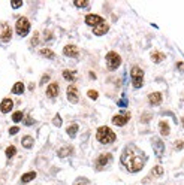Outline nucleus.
Instances as JSON below:
<instances>
[{"label": "nucleus", "instance_id": "nucleus-1", "mask_svg": "<svg viewBox=\"0 0 184 185\" xmlns=\"http://www.w3.org/2000/svg\"><path fill=\"white\" fill-rule=\"evenodd\" d=\"M121 163H123V166H126V169L130 173H136L144 167L145 155L136 146L129 145L121 154Z\"/></svg>", "mask_w": 184, "mask_h": 185}, {"label": "nucleus", "instance_id": "nucleus-2", "mask_svg": "<svg viewBox=\"0 0 184 185\" xmlns=\"http://www.w3.org/2000/svg\"><path fill=\"white\" fill-rule=\"evenodd\" d=\"M96 139L102 143V145H108L111 142L115 140V133L106 126H102V127L97 128V133H96Z\"/></svg>", "mask_w": 184, "mask_h": 185}, {"label": "nucleus", "instance_id": "nucleus-3", "mask_svg": "<svg viewBox=\"0 0 184 185\" xmlns=\"http://www.w3.org/2000/svg\"><path fill=\"white\" fill-rule=\"evenodd\" d=\"M15 30H17V35H20L21 37L27 36L30 32V21L25 17H20L15 23Z\"/></svg>", "mask_w": 184, "mask_h": 185}, {"label": "nucleus", "instance_id": "nucleus-4", "mask_svg": "<svg viewBox=\"0 0 184 185\" xmlns=\"http://www.w3.org/2000/svg\"><path fill=\"white\" fill-rule=\"evenodd\" d=\"M105 60H106V66H108L109 70H115L120 64H121V57H120L117 52H114V51H109V52L106 54Z\"/></svg>", "mask_w": 184, "mask_h": 185}, {"label": "nucleus", "instance_id": "nucleus-5", "mask_svg": "<svg viewBox=\"0 0 184 185\" xmlns=\"http://www.w3.org/2000/svg\"><path fill=\"white\" fill-rule=\"evenodd\" d=\"M111 160H112V155H111L109 152L100 154V155L96 158V167H97V169H104L105 166L111 161Z\"/></svg>", "mask_w": 184, "mask_h": 185}, {"label": "nucleus", "instance_id": "nucleus-6", "mask_svg": "<svg viewBox=\"0 0 184 185\" xmlns=\"http://www.w3.org/2000/svg\"><path fill=\"white\" fill-rule=\"evenodd\" d=\"M68 100H69L70 103H78V100H80V97H78V88L73 84L68 87Z\"/></svg>", "mask_w": 184, "mask_h": 185}, {"label": "nucleus", "instance_id": "nucleus-7", "mask_svg": "<svg viewBox=\"0 0 184 185\" xmlns=\"http://www.w3.org/2000/svg\"><path fill=\"white\" fill-rule=\"evenodd\" d=\"M85 23L88 24V25H93V27H96V25H99V24H104V18L102 17H99V15H94V13H88L87 17H85Z\"/></svg>", "mask_w": 184, "mask_h": 185}, {"label": "nucleus", "instance_id": "nucleus-8", "mask_svg": "<svg viewBox=\"0 0 184 185\" xmlns=\"http://www.w3.org/2000/svg\"><path fill=\"white\" fill-rule=\"evenodd\" d=\"M11 37H12L11 27H9L8 24H5V25H3V32H2V35H0V43H8V42L11 40Z\"/></svg>", "mask_w": 184, "mask_h": 185}, {"label": "nucleus", "instance_id": "nucleus-9", "mask_svg": "<svg viewBox=\"0 0 184 185\" xmlns=\"http://www.w3.org/2000/svg\"><path fill=\"white\" fill-rule=\"evenodd\" d=\"M12 108H14V102L11 99H3L2 103H0V112L2 114H8V112L12 111Z\"/></svg>", "mask_w": 184, "mask_h": 185}, {"label": "nucleus", "instance_id": "nucleus-10", "mask_svg": "<svg viewBox=\"0 0 184 185\" xmlns=\"http://www.w3.org/2000/svg\"><path fill=\"white\" fill-rule=\"evenodd\" d=\"M129 119H130V115L126 114V115H115L112 116V124L115 126H124L129 123Z\"/></svg>", "mask_w": 184, "mask_h": 185}, {"label": "nucleus", "instance_id": "nucleus-11", "mask_svg": "<svg viewBox=\"0 0 184 185\" xmlns=\"http://www.w3.org/2000/svg\"><path fill=\"white\" fill-rule=\"evenodd\" d=\"M108 30H109V25L106 23L104 24H99V25H96V27H93V33L96 36H104L108 33Z\"/></svg>", "mask_w": 184, "mask_h": 185}, {"label": "nucleus", "instance_id": "nucleus-12", "mask_svg": "<svg viewBox=\"0 0 184 185\" xmlns=\"http://www.w3.org/2000/svg\"><path fill=\"white\" fill-rule=\"evenodd\" d=\"M63 54L68 55V57H76V55L80 54V49H78L75 45H68V46H65Z\"/></svg>", "mask_w": 184, "mask_h": 185}, {"label": "nucleus", "instance_id": "nucleus-13", "mask_svg": "<svg viewBox=\"0 0 184 185\" xmlns=\"http://www.w3.org/2000/svg\"><path fill=\"white\" fill-rule=\"evenodd\" d=\"M57 94H58V85L56 82L49 84L48 88H46V96H48L49 99H54V97H57Z\"/></svg>", "mask_w": 184, "mask_h": 185}, {"label": "nucleus", "instance_id": "nucleus-14", "mask_svg": "<svg viewBox=\"0 0 184 185\" xmlns=\"http://www.w3.org/2000/svg\"><path fill=\"white\" fill-rule=\"evenodd\" d=\"M148 102H150V104H153V106L160 104L162 103V92H151L148 96Z\"/></svg>", "mask_w": 184, "mask_h": 185}, {"label": "nucleus", "instance_id": "nucleus-15", "mask_svg": "<svg viewBox=\"0 0 184 185\" xmlns=\"http://www.w3.org/2000/svg\"><path fill=\"white\" fill-rule=\"evenodd\" d=\"M130 75H132V81H133V79H144V72H142V69L138 67V66H133V67H132Z\"/></svg>", "mask_w": 184, "mask_h": 185}, {"label": "nucleus", "instance_id": "nucleus-16", "mask_svg": "<svg viewBox=\"0 0 184 185\" xmlns=\"http://www.w3.org/2000/svg\"><path fill=\"white\" fill-rule=\"evenodd\" d=\"M153 146H154V151H156V154L157 155H160L163 149H165V145H163V142L159 140V139H153Z\"/></svg>", "mask_w": 184, "mask_h": 185}, {"label": "nucleus", "instance_id": "nucleus-17", "mask_svg": "<svg viewBox=\"0 0 184 185\" xmlns=\"http://www.w3.org/2000/svg\"><path fill=\"white\" fill-rule=\"evenodd\" d=\"M33 143H35V140L32 136H24L21 139V145H23L25 149H30V148H33Z\"/></svg>", "mask_w": 184, "mask_h": 185}, {"label": "nucleus", "instance_id": "nucleus-18", "mask_svg": "<svg viewBox=\"0 0 184 185\" xmlns=\"http://www.w3.org/2000/svg\"><path fill=\"white\" fill-rule=\"evenodd\" d=\"M72 152H73V148H72V146H69V145H68V146H63V148L58 149V157H61V158H63V157H68V155H70Z\"/></svg>", "mask_w": 184, "mask_h": 185}, {"label": "nucleus", "instance_id": "nucleus-19", "mask_svg": "<svg viewBox=\"0 0 184 185\" xmlns=\"http://www.w3.org/2000/svg\"><path fill=\"white\" fill-rule=\"evenodd\" d=\"M24 92V84L23 82H15L12 87V94H23Z\"/></svg>", "mask_w": 184, "mask_h": 185}, {"label": "nucleus", "instance_id": "nucleus-20", "mask_svg": "<svg viewBox=\"0 0 184 185\" xmlns=\"http://www.w3.org/2000/svg\"><path fill=\"white\" fill-rule=\"evenodd\" d=\"M159 130H160V133L163 136H168L169 134V124L166 121H160L159 123Z\"/></svg>", "mask_w": 184, "mask_h": 185}, {"label": "nucleus", "instance_id": "nucleus-21", "mask_svg": "<svg viewBox=\"0 0 184 185\" xmlns=\"http://www.w3.org/2000/svg\"><path fill=\"white\" fill-rule=\"evenodd\" d=\"M35 178H36V172H27V173H24L23 176H21V182L27 184V182L33 181Z\"/></svg>", "mask_w": 184, "mask_h": 185}, {"label": "nucleus", "instance_id": "nucleus-22", "mask_svg": "<svg viewBox=\"0 0 184 185\" xmlns=\"http://www.w3.org/2000/svg\"><path fill=\"white\" fill-rule=\"evenodd\" d=\"M78 124H72V126H69V127L66 128V133L69 134L70 138H75L76 136V133H78Z\"/></svg>", "mask_w": 184, "mask_h": 185}, {"label": "nucleus", "instance_id": "nucleus-23", "mask_svg": "<svg viewBox=\"0 0 184 185\" xmlns=\"http://www.w3.org/2000/svg\"><path fill=\"white\" fill-rule=\"evenodd\" d=\"M39 54H41L42 57H45V58H54V57H56V54H54L51 49H48V48L41 49V51H39Z\"/></svg>", "mask_w": 184, "mask_h": 185}, {"label": "nucleus", "instance_id": "nucleus-24", "mask_svg": "<svg viewBox=\"0 0 184 185\" xmlns=\"http://www.w3.org/2000/svg\"><path fill=\"white\" fill-rule=\"evenodd\" d=\"M63 78L68 79L69 82L75 81V72H70V70H63Z\"/></svg>", "mask_w": 184, "mask_h": 185}, {"label": "nucleus", "instance_id": "nucleus-25", "mask_svg": "<svg viewBox=\"0 0 184 185\" xmlns=\"http://www.w3.org/2000/svg\"><path fill=\"white\" fill-rule=\"evenodd\" d=\"M5 154H6V158H12V157L17 154V148H15L14 145H9V146L6 148V151H5Z\"/></svg>", "mask_w": 184, "mask_h": 185}, {"label": "nucleus", "instance_id": "nucleus-26", "mask_svg": "<svg viewBox=\"0 0 184 185\" xmlns=\"http://www.w3.org/2000/svg\"><path fill=\"white\" fill-rule=\"evenodd\" d=\"M23 119H24V114L21 111H17V112L12 114V121H14V123H20V121H23Z\"/></svg>", "mask_w": 184, "mask_h": 185}, {"label": "nucleus", "instance_id": "nucleus-27", "mask_svg": "<svg viewBox=\"0 0 184 185\" xmlns=\"http://www.w3.org/2000/svg\"><path fill=\"white\" fill-rule=\"evenodd\" d=\"M151 58H153L154 63H160L162 60L165 58V54H163V52H153V54H151Z\"/></svg>", "mask_w": 184, "mask_h": 185}, {"label": "nucleus", "instance_id": "nucleus-28", "mask_svg": "<svg viewBox=\"0 0 184 185\" xmlns=\"http://www.w3.org/2000/svg\"><path fill=\"white\" fill-rule=\"evenodd\" d=\"M73 5L78 6V8H87L90 3H88L87 0H76V2H73Z\"/></svg>", "mask_w": 184, "mask_h": 185}, {"label": "nucleus", "instance_id": "nucleus-29", "mask_svg": "<svg viewBox=\"0 0 184 185\" xmlns=\"http://www.w3.org/2000/svg\"><path fill=\"white\" fill-rule=\"evenodd\" d=\"M87 96H88L90 99H93V100H96V99L99 97V94H97L96 90H88V91H87Z\"/></svg>", "mask_w": 184, "mask_h": 185}, {"label": "nucleus", "instance_id": "nucleus-30", "mask_svg": "<svg viewBox=\"0 0 184 185\" xmlns=\"http://www.w3.org/2000/svg\"><path fill=\"white\" fill-rule=\"evenodd\" d=\"M11 6L14 8V9H18V8H21V6H23V2H21V0H12Z\"/></svg>", "mask_w": 184, "mask_h": 185}, {"label": "nucleus", "instance_id": "nucleus-31", "mask_svg": "<svg viewBox=\"0 0 184 185\" xmlns=\"http://www.w3.org/2000/svg\"><path fill=\"white\" fill-rule=\"evenodd\" d=\"M37 42H39V33L35 32V33H33V39H32V45L36 46L37 45Z\"/></svg>", "mask_w": 184, "mask_h": 185}, {"label": "nucleus", "instance_id": "nucleus-32", "mask_svg": "<svg viewBox=\"0 0 184 185\" xmlns=\"http://www.w3.org/2000/svg\"><path fill=\"white\" fill-rule=\"evenodd\" d=\"M153 173L154 175H162L163 173V167H162V166H156L154 170H153Z\"/></svg>", "mask_w": 184, "mask_h": 185}, {"label": "nucleus", "instance_id": "nucleus-33", "mask_svg": "<svg viewBox=\"0 0 184 185\" xmlns=\"http://www.w3.org/2000/svg\"><path fill=\"white\" fill-rule=\"evenodd\" d=\"M23 121H24V124H25V126H32V124H35V119H33V118H30V116H27V118L23 119Z\"/></svg>", "mask_w": 184, "mask_h": 185}, {"label": "nucleus", "instance_id": "nucleus-34", "mask_svg": "<svg viewBox=\"0 0 184 185\" xmlns=\"http://www.w3.org/2000/svg\"><path fill=\"white\" fill-rule=\"evenodd\" d=\"M184 148V142L183 140H177L175 142V149H183Z\"/></svg>", "mask_w": 184, "mask_h": 185}, {"label": "nucleus", "instance_id": "nucleus-35", "mask_svg": "<svg viewBox=\"0 0 184 185\" xmlns=\"http://www.w3.org/2000/svg\"><path fill=\"white\" fill-rule=\"evenodd\" d=\"M18 131H20V128L17 127V126H14V127L9 128V134H12V136H14V134H17Z\"/></svg>", "mask_w": 184, "mask_h": 185}, {"label": "nucleus", "instance_id": "nucleus-36", "mask_svg": "<svg viewBox=\"0 0 184 185\" xmlns=\"http://www.w3.org/2000/svg\"><path fill=\"white\" fill-rule=\"evenodd\" d=\"M54 124H56L57 127H60V126H61V119H60V115H58V114L54 116Z\"/></svg>", "mask_w": 184, "mask_h": 185}, {"label": "nucleus", "instance_id": "nucleus-37", "mask_svg": "<svg viewBox=\"0 0 184 185\" xmlns=\"http://www.w3.org/2000/svg\"><path fill=\"white\" fill-rule=\"evenodd\" d=\"M177 69L180 70V72H184V63L183 61H178V63H177Z\"/></svg>", "mask_w": 184, "mask_h": 185}, {"label": "nucleus", "instance_id": "nucleus-38", "mask_svg": "<svg viewBox=\"0 0 184 185\" xmlns=\"http://www.w3.org/2000/svg\"><path fill=\"white\" fill-rule=\"evenodd\" d=\"M44 39H45V40H49V39H51V32H49V30H45V33H44Z\"/></svg>", "mask_w": 184, "mask_h": 185}, {"label": "nucleus", "instance_id": "nucleus-39", "mask_svg": "<svg viewBox=\"0 0 184 185\" xmlns=\"http://www.w3.org/2000/svg\"><path fill=\"white\" fill-rule=\"evenodd\" d=\"M48 81H49V76H48V75H44L42 79H41V84H45V82H48Z\"/></svg>", "mask_w": 184, "mask_h": 185}, {"label": "nucleus", "instance_id": "nucleus-40", "mask_svg": "<svg viewBox=\"0 0 184 185\" xmlns=\"http://www.w3.org/2000/svg\"><path fill=\"white\" fill-rule=\"evenodd\" d=\"M76 185H85V184H76Z\"/></svg>", "mask_w": 184, "mask_h": 185}, {"label": "nucleus", "instance_id": "nucleus-41", "mask_svg": "<svg viewBox=\"0 0 184 185\" xmlns=\"http://www.w3.org/2000/svg\"><path fill=\"white\" fill-rule=\"evenodd\" d=\"M183 126H184V119H183Z\"/></svg>", "mask_w": 184, "mask_h": 185}]
</instances>
